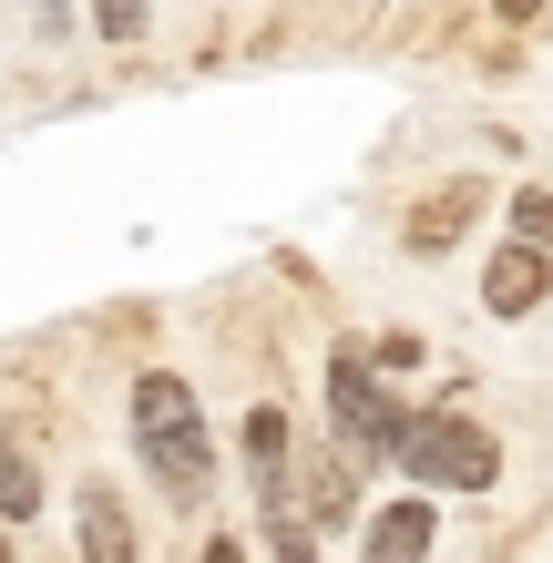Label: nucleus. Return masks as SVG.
I'll return each instance as SVG.
<instances>
[{"label": "nucleus", "mask_w": 553, "mask_h": 563, "mask_svg": "<svg viewBox=\"0 0 553 563\" xmlns=\"http://www.w3.org/2000/svg\"><path fill=\"white\" fill-rule=\"evenodd\" d=\"M134 441L154 461V492H165L175 512H195L215 492V441H206V420H195V389L175 369H144L134 379Z\"/></svg>", "instance_id": "1"}, {"label": "nucleus", "mask_w": 553, "mask_h": 563, "mask_svg": "<svg viewBox=\"0 0 553 563\" xmlns=\"http://www.w3.org/2000/svg\"><path fill=\"white\" fill-rule=\"evenodd\" d=\"M389 461H400L420 492H493L502 482V441L482 420H462V410H410Z\"/></svg>", "instance_id": "2"}, {"label": "nucleus", "mask_w": 553, "mask_h": 563, "mask_svg": "<svg viewBox=\"0 0 553 563\" xmlns=\"http://www.w3.org/2000/svg\"><path fill=\"white\" fill-rule=\"evenodd\" d=\"M329 420H339V451L349 461H389V441H400V400L379 389L369 349H329Z\"/></svg>", "instance_id": "3"}, {"label": "nucleus", "mask_w": 553, "mask_h": 563, "mask_svg": "<svg viewBox=\"0 0 553 563\" xmlns=\"http://www.w3.org/2000/svg\"><path fill=\"white\" fill-rule=\"evenodd\" d=\"M482 206H493V195H482V175H451V185H431V195L400 216V246H410V256L462 246V225H482Z\"/></svg>", "instance_id": "4"}, {"label": "nucleus", "mask_w": 553, "mask_h": 563, "mask_svg": "<svg viewBox=\"0 0 553 563\" xmlns=\"http://www.w3.org/2000/svg\"><path fill=\"white\" fill-rule=\"evenodd\" d=\"M298 512H308V533H339V522L360 512V461H349L339 441L298 461Z\"/></svg>", "instance_id": "5"}, {"label": "nucleus", "mask_w": 553, "mask_h": 563, "mask_svg": "<svg viewBox=\"0 0 553 563\" xmlns=\"http://www.w3.org/2000/svg\"><path fill=\"white\" fill-rule=\"evenodd\" d=\"M553 297V256H533V246H493L482 256V308L493 318H533Z\"/></svg>", "instance_id": "6"}, {"label": "nucleus", "mask_w": 553, "mask_h": 563, "mask_svg": "<svg viewBox=\"0 0 553 563\" xmlns=\"http://www.w3.org/2000/svg\"><path fill=\"white\" fill-rule=\"evenodd\" d=\"M73 533H82V563H144L134 512H123L113 482H82V492H73Z\"/></svg>", "instance_id": "7"}, {"label": "nucleus", "mask_w": 553, "mask_h": 563, "mask_svg": "<svg viewBox=\"0 0 553 563\" xmlns=\"http://www.w3.org/2000/svg\"><path fill=\"white\" fill-rule=\"evenodd\" d=\"M360 563H431V503L420 492H400V503L369 512V553Z\"/></svg>", "instance_id": "8"}, {"label": "nucleus", "mask_w": 553, "mask_h": 563, "mask_svg": "<svg viewBox=\"0 0 553 563\" xmlns=\"http://www.w3.org/2000/svg\"><path fill=\"white\" fill-rule=\"evenodd\" d=\"M42 512V472H31V451L0 441V522H31Z\"/></svg>", "instance_id": "9"}, {"label": "nucleus", "mask_w": 553, "mask_h": 563, "mask_svg": "<svg viewBox=\"0 0 553 563\" xmlns=\"http://www.w3.org/2000/svg\"><path fill=\"white\" fill-rule=\"evenodd\" d=\"M512 246L553 256V185H523V195H512Z\"/></svg>", "instance_id": "10"}, {"label": "nucleus", "mask_w": 553, "mask_h": 563, "mask_svg": "<svg viewBox=\"0 0 553 563\" xmlns=\"http://www.w3.org/2000/svg\"><path fill=\"white\" fill-rule=\"evenodd\" d=\"M246 461H256V472L287 461V410H246Z\"/></svg>", "instance_id": "11"}, {"label": "nucleus", "mask_w": 553, "mask_h": 563, "mask_svg": "<svg viewBox=\"0 0 553 563\" xmlns=\"http://www.w3.org/2000/svg\"><path fill=\"white\" fill-rule=\"evenodd\" d=\"M92 31H103V42H134V31H144V0H92Z\"/></svg>", "instance_id": "12"}, {"label": "nucleus", "mask_w": 553, "mask_h": 563, "mask_svg": "<svg viewBox=\"0 0 553 563\" xmlns=\"http://www.w3.org/2000/svg\"><path fill=\"white\" fill-rule=\"evenodd\" d=\"M206 563H246V543H236V533H215V543H206Z\"/></svg>", "instance_id": "13"}, {"label": "nucleus", "mask_w": 553, "mask_h": 563, "mask_svg": "<svg viewBox=\"0 0 553 563\" xmlns=\"http://www.w3.org/2000/svg\"><path fill=\"white\" fill-rule=\"evenodd\" d=\"M31 11H42V31H62V21H73V0H31Z\"/></svg>", "instance_id": "14"}, {"label": "nucleus", "mask_w": 553, "mask_h": 563, "mask_svg": "<svg viewBox=\"0 0 553 563\" xmlns=\"http://www.w3.org/2000/svg\"><path fill=\"white\" fill-rule=\"evenodd\" d=\"M493 11H502V21H533V11H543V0H493Z\"/></svg>", "instance_id": "15"}, {"label": "nucleus", "mask_w": 553, "mask_h": 563, "mask_svg": "<svg viewBox=\"0 0 553 563\" xmlns=\"http://www.w3.org/2000/svg\"><path fill=\"white\" fill-rule=\"evenodd\" d=\"M0 563H21V553H11V522H0Z\"/></svg>", "instance_id": "16"}]
</instances>
